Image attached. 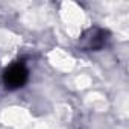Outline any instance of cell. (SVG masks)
<instances>
[{
  "label": "cell",
  "mask_w": 129,
  "mask_h": 129,
  "mask_svg": "<svg viewBox=\"0 0 129 129\" xmlns=\"http://www.w3.org/2000/svg\"><path fill=\"white\" fill-rule=\"evenodd\" d=\"M81 41L82 46L88 50H100L108 41V32H105L100 27H91L82 35Z\"/></svg>",
  "instance_id": "obj_2"
},
{
  "label": "cell",
  "mask_w": 129,
  "mask_h": 129,
  "mask_svg": "<svg viewBox=\"0 0 129 129\" xmlns=\"http://www.w3.org/2000/svg\"><path fill=\"white\" fill-rule=\"evenodd\" d=\"M3 84L8 90H18L26 85L29 79V70L23 62H14L3 72Z\"/></svg>",
  "instance_id": "obj_1"
}]
</instances>
